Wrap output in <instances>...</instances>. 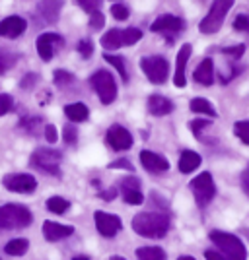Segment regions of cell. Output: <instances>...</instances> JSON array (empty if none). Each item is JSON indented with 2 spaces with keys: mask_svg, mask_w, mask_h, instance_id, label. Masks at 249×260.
Masks as SVG:
<instances>
[{
  "mask_svg": "<svg viewBox=\"0 0 249 260\" xmlns=\"http://www.w3.org/2000/svg\"><path fill=\"white\" fill-rule=\"evenodd\" d=\"M63 138L68 146H74L76 142H78V130H76L74 124H66L65 130H63Z\"/></svg>",
  "mask_w": 249,
  "mask_h": 260,
  "instance_id": "obj_39",
  "label": "cell"
},
{
  "mask_svg": "<svg viewBox=\"0 0 249 260\" xmlns=\"http://www.w3.org/2000/svg\"><path fill=\"white\" fill-rule=\"evenodd\" d=\"M90 84L96 89L99 101L103 105H111L115 98H117V84H115V78L107 70H98L96 74H92L90 78Z\"/></svg>",
  "mask_w": 249,
  "mask_h": 260,
  "instance_id": "obj_6",
  "label": "cell"
},
{
  "mask_svg": "<svg viewBox=\"0 0 249 260\" xmlns=\"http://www.w3.org/2000/svg\"><path fill=\"white\" fill-rule=\"evenodd\" d=\"M45 138H47L49 144H54V142L59 140V132L54 128V124H47L45 126Z\"/></svg>",
  "mask_w": 249,
  "mask_h": 260,
  "instance_id": "obj_45",
  "label": "cell"
},
{
  "mask_svg": "<svg viewBox=\"0 0 249 260\" xmlns=\"http://www.w3.org/2000/svg\"><path fill=\"white\" fill-rule=\"evenodd\" d=\"M189 107H191V111H193V113H197V115L210 117V119H216V117H218V113H216V109H214V105H212V103H210L208 99H205V98L191 99Z\"/></svg>",
  "mask_w": 249,
  "mask_h": 260,
  "instance_id": "obj_23",
  "label": "cell"
},
{
  "mask_svg": "<svg viewBox=\"0 0 249 260\" xmlns=\"http://www.w3.org/2000/svg\"><path fill=\"white\" fill-rule=\"evenodd\" d=\"M148 111L154 117H165L174 111V101L163 95H150L148 98Z\"/></svg>",
  "mask_w": 249,
  "mask_h": 260,
  "instance_id": "obj_21",
  "label": "cell"
},
{
  "mask_svg": "<svg viewBox=\"0 0 249 260\" xmlns=\"http://www.w3.org/2000/svg\"><path fill=\"white\" fill-rule=\"evenodd\" d=\"M41 124V119H37V117H32V119H22L20 122V128H23L25 132H30V134H35V130L37 126Z\"/></svg>",
  "mask_w": 249,
  "mask_h": 260,
  "instance_id": "obj_41",
  "label": "cell"
},
{
  "mask_svg": "<svg viewBox=\"0 0 249 260\" xmlns=\"http://www.w3.org/2000/svg\"><path fill=\"white\" fill-rule=\"evenodd\" d=\"M101 2H103V0H76V4H78L84 12H88V14L98 12L99 6H101Z\"/></svg>",
  "mask_w": 249,
  "mask_h": 260,
  "instance_id": "obj_37",
  "label": "cell"
},
{
  "mask_svg": "<svg viewBox=\"0 0 249 260\" xmlns=\"http://www.w3.org/2000/svg\"><path fill=\"white\" fill-rule=\"evenodd\" d=\"M115 196H117V188H115V186H111V188H105V190H101V192H99V198H101V200H105V202H111V200H115Z\"/></svg>",
  "mask_w": 249,
  "mask_h": 260,
  "instance_id": "obj_47",
  "label": "cell"
},
{
  "mask_svg": "<svg viewBox=\"0 0 249 260\" xmlns=\"http://www.w3.org/2000/svg\"><path fill=\"white\" fill-rule=\"evenodd\" d=\"M65 115L72 122H84L90 117V111H88V107L84 103H70V105L65 107Z\"/></svg>",
  "mask_w": 249,
  "mask_h": 260,
  "instance_id": "obj_25",
  "label": "cell"
},
{
  "mask_svg": "<svg viewBox=\"0 0 249 260\" xmlns=\"http://www.w3.org/2000/svg\"><path fill=\"white\" fill-rule=\"evenodd\" d=\"M27 23L20 16H8L0 22V37H6V39H16L25 31Z\"/></svg>",
  "mask_w": 249,
  "mask_h": 260,
  "instance_id": "obj_17",
  "label": "cell"
},
{
  "mask_svg": "<svg viewBox=\"0 0 249 260\" xmlns=\"http://www.w3.org/2000/svg\"><path fill=\"white\" fill-rule=\"evenodd\" d=\"M170 214L165 212H144L132 217V229L136 235L146 239H162L170 231Z\"/></svg>",
  "mask_w": 249,
  "mask_h": 260,
  "instance_id": "obj_1",
  "label": "cell"
},
{
  "mask_svg": "<svg viewBox=\"0 0 249 260\" xmlns=\"http://www.w3.org/2000/svg\"><path fill=\"white\" fill-rule=\"evenodd\" d=\"M94 219H96V229L103 237H115L121 231V228H123L119 217L113 216V214H107V212H101V210H98L94 214Z\"/></svg>",
  "mask_w": 249,
  "mask_h": 260,
  "instance_id": "obj_13",
  "label": "cell"
},
{
  "mask_svg": "<svg viewBox=\"0 0 249 260\" xmlns=\"http://www.w3.org/2000/svg\"><path fill=\"white\" fill-rule=\"evenodd\" d=\"M191 53H193V47L189 43H185L179 49V53H177V58H175V76H174V84L177 87L187 86V62H189Z\"/></svg>",
  "mask_w": 249,
  "mask_h": 260,
  "instance_id": "obj_15",
  "label": "cell"
},
{
  "mask_svg": "<svg viewBox=\"0 0 249 260\" xmlns=\"http://www.w3.org/2000/svg\"><path fill=\"white\" fill-rule=\"evenodd\" d=\"M234 134H236L243 144H247L249 146V119L238 120V122L234 124Z\"/></svg>",
  "mask_w": 249,
  "mask_h": 260,
  "instance_id": "obj_33",
  "label": "cell"
},
{
  "mask_svg": "<svg viewBox=\"0 0 249 260\" xmlns=\"http://www.w3.org/2000/svg\"><path fill=\"white\" fill-rule=\"evenodd\" d=\"M101 47L105 51H117L119 47H123V29H109L107 33H103Z\"/></svg>",
  "mask_w": 249,
  "mask_h": 260,
  "instance_id": "obj_24",
  "label": "cell"
},
{
  "mask_svg": "<svg viewBox=\"0 0 249 260\" xmlns=\"http://www.w3.org/2000/svg\"><path fill=\"white\" fill-rule=\"evenodd\" d=\"M14 111V98L8 93H0V117L8 115Z\"/></svg>",
  "mask_w": 249,
  "mask_h": 260,
  "instance_id": "obj_34",
  "label": "cell"
},
{
  "mask_svg": "<svg viewBox=\"0 0 249 260\" xmlns=\"http://www.w3.org/2000/svg\"><path fill=\"white\" fill-rule=\"evenodd\" d=\"M72 233H74L72 225H63V223H57V221H45L43 223V237L51 243L70 237Z\"/></svg>",
  "mask_w": 249,
  "mask_h": 260,
  "instance_id": "obj_19",
  "label": "cell"
},
{
  "mask_svg": "<svg viewBox=\"0 0 249 260\" xmlns=\"http://www.w3.org/2000/svg\"><path fill=\"white\" fill-rule=\"evenodd\" d=\"M4 188H8L12 192H20V194H30L37 188L35 177L30 173H10L2 179Z\"/></svg>",
  "mask_w": 249,
  "mask_h": 260,
  "instance_id": "obj_10",
  "label": "cell"
},
{
  "mask_svg": "<svg viewBox=\"0 0 249 260\" xmlns=\"http://www.w3.org/2000/svg\"><path fill=\"white\" fill-rule=\"evenodd\" d=\"M68 208H70V202L66 198H63V196H51L47 200V210L57 214V216H63Z\"/></svg>",
  "mask_w": 249,
  "mask_h": 260,
  "instance_id": "obj_29",
  "label": "cell"
},
{
  "mask_svg": "<svg viewBox=\"0 0 249 260\" xmlns=\"http://www.w3.org/2000/svg\"><path fill=\"white\" fill-rule=\"evenodd\" d=\"M103 25H105V18H103L101 12L98 10V12H94V14H90V27H92V29L98 31V29H101Z\"/></svg>",
  "mask_w": 249,
  "mask_h": 260,
  "instance_id": "obj_42",
  "label": "cell"
},
{
  "mask_svg": "<svg viewBox=\"0 0 249 260\" xmlns=\"http://www.w3.org/2000/svg\"><path fill=\"white\" fill-rule=\"evenodd\" d=\"M134 254L139 260H165V252L160 247H141Z\"/></svg>",
  "mask_w": 249,
  "mask_h": 260,
  "instance_id": "obj_28",
  "label": "cell"
},
{
  "mask_svg": "<svg viewBox=\"0 0 249 260\" xmlns=\"http://www.w3.org/2000/svg\"><path fill=\"white\" fill-rule=\"evenodd\" d=\"M111 16H113L115 20H119V22H125L130 16V10L125 4H113V6H111Z\"/></svg>",
  "mask_w": 249,
  "mask_h": 260,
  "instance_id": "obj_35",
  "label": "cell"
},
{
  "mask_svg": "<svg viewBox=\"0 0 249 260\" xmlns=\"http://www.w3.org/2000/svg\"><path fill=\"white\" fill-rule=\"evenodd\" d=\"M206 126H210V120H193L191 122V130H193V134L197 136V140L203 142V130L206 128Z\"/></svg>",
  "mask_w": 249,
  "mask_h": 260,
  "instance_id": "obj_40",
  "label": "cell"
},
{
  "mask_svg": "<svg viewBox=\"0 0 249 260\" xmlns=\"http://www.w3.org/2000/svg\"><path fill=\"white\" fill-rule=\"evenodd\" d=\"M205 258L206 260H226L224 256H222V254H220V252H218V250H212V249L206 250V252H205Z\"/></svg>",
  "mask_w": 249,
  "mask_h": 260,
  "instance_id": "obj_48",
  "label": "cell"
},
{
  "mask_svg": "<svg viewBox=\"0 0 249 260\" xmlns=\"http://www.w3.org/2000/svg\"><path fill=\"white\" fill-rule=\"evenodd\" d=\"M141 163L148 173H165L170 169L168 159L158 155L156 152H150V150H142L141 152Z\"/></svg>",
  "mask_w": 249,
  "mask_h": 260,
  "instance_id": "obj_16",
  "label": "cell"
},
{
  "mask_svg": "<svg viewBox=\"0 0 249 260\" xmlns=\"http://www.w3.org/2000/svg\"><path fill=\"white\" fill-rule=\"evenodd\" d=\"M109 260H127V258H123V256H117V254H115V256H111Z\"/></svg>",
  "mask_w": 249,
  "mask_h": 260,
  "instance_id": "obj_51",
  "label": "cell"
},
{
  "mask_svg": "<svg viewBox=\"0 0 249 260\" xmlns=\"http://www.w3.org/2000/svg\"><path fill=\"white\" fill-rule=\"evenodd\" d=\"M141 39H142V31L136 29V27H127V29L123 31V45H125V47H130V45L139 43Z\"/></svg>",
  "mask_w": 249,
  "mask_h": 260,
  "instance_id": "obj_31",
  "label": "cell"
},
{
  "mask_svg": "<svg viewBox=\"0 0 249 260\" xmlns=\"http://www.w3.org/2000/svg\"><path fill=\"white\" fill-rule=\"evenodd\" d=\"M103 58H105L109 64L119 72V76L123 78V82H129V72H127V66H125V58H123V56H119V54H111L105 51Z\"/></svg>",
  "mask_w": 249,
  "mask_h": 260,
  "instance_id": "obj_27",
  "label": "cell"
},
{
  "mask_svg": "<svg viewBox=\"0 0 249 260\" xmlns=\"http://www.w3.org/2000/svg\"><path fill=\"white\" fill-rule=\"evenodd\" d=\"M33 221L30 208L22 204H4L0 206V229H23Z\"/></svg>",
  "mask_w": 249,
  "mask_h": 260,
  "instance_id": "obj_3",
  "label": "cell"
},
{
  "mask_svg": "<svg viewBox=\"0 0 249 260\" xmlns=\"http://www.w3.org/2000/svg\"><path fill=\"white\" fill-rule=\"evenodd\" d=\"M141 68L144 76L148 78V82L162 86L168 82L170 76V62L163 56H144L141 60Z\"/></svg>",
  "mask_w": 249,
  "mask_h": 260,
  "instance_id": "obj_7",
  "label": "cell"
},
{
  "mask_svg": "<svg viewBox=\"0 0 249 260\" xmlns=\"http://www.w3.org/2000/svg\"><path fill=\"white\" fill-rule=\"evenodd\" d=\"M234 29L241 33H249V16H245V14L238 16V18L234 20Z\"/></svg>",
  "mask_w": 249,
  "mask_h": 260,
  "instance_id": "obj_43",
  "label": "cell"
},
{
  "mask_svg": "<svg viewBox=\"0 0 249 260\" xmlns=\"http://www.w3.org/2000/svg\"><path fill=\"white\" fill-rule=\"evenodd\" d=\"M234 2H236V0H214L212 6H210V10H208V14H206L205 18L201 20V23H199V31L205 33V35L216 33L218 29L222 27V23L226 20L230 8L234 6Z\"/></svg>",
  "mask_w": 249,
  "mask_h": 260,
  "instance_id": "obj_4",
  "label": "cell"
},
{
  "mask_svg": "<svg viewBox=\"0 0 249 260\" xmlns=\"http://www.w3.org/2000/svg\"><path fill=\"white\" fill-rule=\"evenodd\" d=\"M37 82H39V76H37V74H27V76L23 78L22 80V84H20V86H22V89H32L33 86H35V84H37Z\"/></svg>",
  "mask_w": 249,
  "mask_h": 260,
  "instance_id": "obj_46",
  "label": "cell"
},
{
  "mask_svg": "<svg viewBox=\"0 0 249 260\" xmlns=\"http://www.w3.org/2000/svg\"><path fill=\"white\" fill-rule=\"evenodd\" d=\"M76 51H78V54H80L82 58H90L92 53H94V43H92L90 39H82L80 43L76 45Z\"/></svg>",
  "mask_w": 249,
  "mask_h": 260,
  "instance_id": "obj_36",
  "label": "cell"
},
{
  "mask_svg": "<svg viewBox=\"0 0 249 260\" xmlns=\"http://www.w3.org/2000/svg\"><path fill=\"white\" fill-rule=\"evenodd\" d=\"M30 249V241L27 239H12L10 243L4 247V252L10 256H23Z\"/></svg>",
  "mask_w": 249,
  "mask_h": 260,
  "instance_id": "obj_26",
  "label": "cell"
},
{
  "mask_svg": "<svg viewBox=\"0 0 249 260\" xmlns=\"http://www.w3.org/2000/svg\"><path fill=\"white\" fill-rule=\"evenodd\" d=\"M193 80L201 86H212L214 84V62L212 58H203L193 72Z\"/></svg>",
  "mask_w": 249,
  "mask_h": 260,
  "instance_id": "obj_20",
  "label": "cell"
},
{
  "mask_svg": "<svg viewBox=\"0 0 249 260\" xmlns=\"http://www.w3.org/2000/svg\"><path fill=\"white\" fill-rule=\"evenodd\" d=\"M243 181H249V167H247V171H245V175H243Z\"/></svg>",
  "mask_w": 249,
  "mask_h": 260,
  "instance_id": "obj_52",
  "label": "cell"
},
{
  "mask_svg": "<svg viewBox=\"0 0 249 260\" xmlns=\"http://www.w3.org/2000/svg\"><path fill=\"white\" fill-rule=\"evenodd\" d=\"M61 161H63V153L59 150H49V148H37L32 153V167H35L37 171L47 175H61Z\"/></svg>",
  "mask_w": 249,
  "mask_h": 260,
  "instance_id": "obj_5",
  "label": "cell"
},
{
  "mask_svg": "<svg viewBox=\"0 0 249 260\" xmlns=\"http://www.w3.org/2000/svg\"><path fill=\"white\" fill-rule=\"evenodd\" d=\"M177 260H197V258H195V256H191V254H181Z\"/></svg>",
  "mask_w": 249,
  "mask_h": 260,
  "instance_id": "obj_49",
  "label": "cell"
},
{
  "mask_svg": "<svg viewBox=\"0 0 249 260\" xmlns=\"http://www.w3.org/2000/svg\"><path fill=\"white\" fill-rule=\"evenodd\" d=\"M185 29V22L177 16H172V14H163L160 18H156L150 25L152 33H162L168 39H174L177 33H181Z\"/></svg>",
  "mask_w": 249,
  "mask_h": 260,
  "instance_id": "obj_9",
  "label": "cell"
},
{
  "mask_svg": "<svg viewBox=\"0 0 249 260\" xmlns=\"http://www.w3.org/2000/svg\"><path fill=\"white\" fill-rule=\"evenodd\" d=\"M191 190H193V196H195L197 204L201 208L208 206L212 202V198L216 196V184H214V179L210 173H201L197 175L195 179L191 181Z\"/></svg>",
  "mask_w": 249,
  "mask_h": 260,
  "instance_id": "obj_8",
  "label": "cell"
},
{
  "mask_svg": "<svg viewBox=\"0 0 249 260\" xmlns=\"http://www.w3.org/2000/svg\"><path fill=\"white\" fill-rule=\"evenodd\" d=\"M14 64H16V54L10 53V51H2V49H0V76H2L6 70H10Z\"/></svg>",
  "mask_w": 249,
  "mask_h": 260,
  "instance_id": "obj_32",
  "label": "cell"
},
{
  "mask_svg": "<svg viewBox=\"0 0 249 260\" xmlns=\"http://www.w3.org/2000/svg\"><path fill=\"white\" fill-rule=\"evenodd\" d=\"M121 196L130 206H141L144 202V196L141 190V181L136 177H127L121 181Z\"/></svg>",
  "mask_w": 249,
  "mask_h": 260,
  "instance_id": "obj_14",
  "label": "cell"
},
{
  "mask_svg": "<svg viewBox=\"0 0 249 260\" xmlns=\"http://www.w3.org/2000/svg\"><path fill=\"white\" fill-rule=\"evenodd\" d=\"M53 82H54V86L66 87V86H70V84L74 82V74H70L68 70H54Z\"/></svg>",
  "mask_w": 249,
  "mask_h": 260,
  "instance_id": "obj_30",
  "label": "cell"
},
{
  "mask_svg": "<svg viewBox=\"0 0 249 260\" xmlns=\"http://www.w3.org/2000/svg\"><path fill=\"white\" fill-rule=\"evenodd\" d=\"M201 165V155L193 150H185L181 153V157H179V171L183 175H189L193 173L197 167Z\"/></svg>",
  "mask_w": 249,
  "mask_h": 260,
  "instance_id": "obj_22",
  "label": "cell"
},
{
  "mask_svg": "<svg viewBox=\"0 0 249 260\" xmlns=\"http://www.w3.org/2000/svg\"><path fill=\"white\" fill-rule=\"evenodd\" d=\"M105 144L115 152H125L132 146V136H130V132L125 126L113 124L107 130V134H105Z\"/></svg>",
  "mask_w": 249,
  "mask_h": 260,
  "instance_id": "obj_12",
  "label": "cell"
},
{
  "mask_svg": "<svg viewBox=\"0 0 249 260\" xmlns=\"http://www.w3.org/2000/svg\"><path fill=\"white\" fill-rule=\"evenodd\" d=\"M35 47H37V53L43 58L45 62H49L53 58V54L57 49L65 47V39L59 35V33H41L35 41Z\"/></svg>",
  "mask_w": 249,
  "mask_h": 260,
  "instance_id": "obj_11",
  "label": "cell"
},
{
  "mask_svg": "<svg viewBox=\"0 0 249 260\" xmlns=\"http://www.w3.org/2000/svg\"><path fill=\"white\" fill-rule=\"evenodd\" d=\"M220 53L226 54V56H230V58H234V60H238V58H241V56H243V53H245V45H236V47H224V49H222Z\"/></svg>",
  "mask_w": 249,
  "mask_h": 260,
  "instance_id": "obj_38",
  "label": "cell"
},
{
  "mask_svg": "<svg viewBox=\"0 0 249 260\" xmlns=\"http://www.w3.org/2000/svg\"><path fill=\"white\" fill-rule=\"evenodd\" d=\"M109 169H127V171H134L132 163L129 159H117V161L109 163Z\"/></svg>",
  "mask_w": 249,
  "mask_h": 260,
  "instance_id": "obj_44",
  "label": "cell"
},
{
  "mask_svg": "<svg viewBox=\"0 0 249 260\" xmlns=\"http://www.w3.org/2000/svg\"><path fill=\"white\" fill-rule=\"evenodd\" d=\"M72 260H90L88 256H84V254H80V256H74Z\"/></svg>",
  "mask_w": 249,
  "mask_h": 260,
  "instance_id": "obj_50",
  "label": "cell"
},
{
  "mask_svg": "<svg viewBox=\"0 0 249 260\" xmlns=\"http://www.w3.org/2000/svg\"><path fill=\"white\" fill-rule=\"evenodd\" d=\"M210 241L216 245V249L220 250V254L226 260H245L247 258V250L245 245L241 243V239L232 235V233H224V231H212Z\"/></svg>",
  "mask_w": 249,
  "mask_h": 260,
  "instance_id": "obj_2",
  "label": "cell"
},
{
  "mask_svg": "<svg viewBox=\"0 0 249 260\" xmlns=\"http://www.w3.org/2000/svg\"><path fill=\"white\" fill-rule=\"evenodd\" d=\"M63 10V0H41L37 4V14L45 23H57Z\"/></svg>",
  "mask_w": 249,
  "mask_h": 260,
  "instance_id": "obj_18",
  "label": "cell"
}]
</instances>
